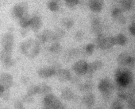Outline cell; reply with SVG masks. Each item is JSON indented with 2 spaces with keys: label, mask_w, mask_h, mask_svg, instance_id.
<instances>
[{
  "label": "cell",
  "mask_w": 135,
  "mask_h": 109,
  "mask_svg": "<svg viewBox=\"0 0 135 109\" xmlns=\"http://www.w3.org/2000/svg\"><path fill=\"white\" fill-rule=\"evenodd\" d=\"M43 104L45 108L59 109L64 108V105L59 98L51 93L46 95L43 100Z\"/></svg>",
  "instance_id": "obj_4"
},
{
  "label": "cell",
  "mask_w": 135,
  "mask_h": 109,
  "mask_svg": "<svg viewBox=\"0 0 135 109\" xmlns=\"http://www.w3.org/2000/svg\"><path fill=\"white\" fill-rule=\"evenodd\" d=\"M103 0H89V6L90 9L94 13H99L103 8Z\"/></svg>",
  "instance_id": "obj_15"
},
{
  "label": "cell",
  "mask_w": 135,
  "mask_h": 109,
  "mask_svg": "<svg viewBox=\"0 0 135 109\" xmlns=\"http://www.w3.org/2000/svg\"><path fill=\"white\" fill-rule=\"evenodd\" d=\"M97 43L99 47L103 50L109 49L115 45L114 37L106 36L102 34L98 35Z\"/></svg>",
  "instance_id": "obj_5"
},
{
  "label": "cell",
  "mask_w": 135,
  "mask_h": 109,
  "mask_svg": "<svg viewBox=\"0 0 135 109\" xmlns=\"http://www.w3.org/2000/svg\"><path fill=\"white\" fill-rule=\"evenodd\" d=\"M47 7L52 12H56L59 8L57 1L55 0H51L47 4Z\"/></svg>",
  "instance_id": "obj_29"
},
{
  "label": "cell",
  "mask_w": 135,
  "mask_h": 109,
  "mask_svg": "<svg viewBox=\"0 0 135 109\" xmlns=\"http://www.w3.org/2000/svg\"><path fill=\"white\" fill-rule=\"evenodd\" d=\"M14 106L15 108H22L23 107V103L19 100H17L15 102L14 104Z\"/></svg>",
  "instance_id": "obj_38"
},
{
  "label": "cell",
  "mask_w": 135,
  "mask_h": 109,
  "mask_svg": "<svg viewBox=\"0 0 135 109\" xmlns=\"http://www.w3.org/2000/svg\"><path fill=\"white\" fill-rule=\"evenodd\" d=\"M12 76L6 73L0 75V85L5 88H9L13 84Z\"/></svg>",
  "instance_id": "obj_11"
},
{
  "label": "cell",
  "mask_w": 135,
  "mask_h": 109,
  "mask_svg": "<svg viewBox=\"0 0 135 109\" xmlns=\"http://www.w3.org/2000/svg\"><path fill=\"white\" fill-rule=\"evenodd\" d=\"M23 101L25 102V103H32L34 102V99L33 97V95H30L27 94L26 95H24V97H23Z\"/></svg>",
  "instance_id": "obj_36"
},
{
  "label": "cell",
  "mask_w": 135,
  "mask_h": 109,
  "mask_svg": "<svg viewBox=\"0 0 135 109\" xmlns=\"http://www.w3.org/2000/svg\"><path fill=\"white\" fill-rule=\"evenodd\" d=\"M0 61L6 68L12 66L14 62L12 59V50L3 48L0 53Z\"/></svg>",
  "instance_id": "obj_6"
},
{
  "label": "cell",
  "mask_w": 135,
  "mask_h": 109,
  "mask_svg": "<svg viewBox=\"0 0 135 109\" xmlns=\"http://www.w3.org/2000/svg\"><path fill=\"white\" fill-rule=\"evenodd\" d=\"M88 68V63L83 61L80 60L75 63L72 66V70L78 75H83L86 74Z\"/></svg>",
  "instance_id": "obj_9"
},
{
  "label": "cell",
  "mask_w": 135,
  "mask_h": 109,
  "mask_svg": "<svg viewBox=\"0 0 135 109\" xmlns=\"http://www.w3.org/2000/svg\"><path fill=\"white\" fill-rule=\"evenodd\" d=\"M37 74L40 77L46 78L56 74V71L53 66H52L49 67H42L39 69L37 72Z\"/></svg>",
  "instance_id": "obj_12"
},
{
  "label": "cell",
  "mask_w": 135,
  "mask_h": 109,
  "mask_svg": "<svg viewBox=\"0 0 135 109\" xmlns=\"http://www.w3.org/2000/svg\"><path fill=\"white\" fill-rule=\"evenodd\" d=\"M27 33V27H22V29L21 31V35L23 36H25L26 35V34Z\"/></svg>",
  "instance_id": "obj_40"
},
{
  "label": "cell",
  "mask_w": 135,
  "mask_h": 109,
  "mask_svg": "<svg viewBox=\"0 0 135 109\" xmlns=\"http://www.w3.org/2000/svg\"><path fill=\"white\" fill-rule=\"evenodd\" d=\"M122 100L118 97V99L114 101L111 104V108L113 109H122L123 108V105L121 102Z\"/></svg>",
  "instance_id": "obj_30"
},
{
  "label": "cell",
  "mask_w": 135,
  "mask_h": 109,
  "mask_svg": "<svg viewBox=\"0 0 135 109\" xmlns=\"http://www.w3.org/2000/svg\"><path fill=\"white\" fill-rule=\"evenodd\" d=\"M44 42H50L54 41V33L50 29H45L41 33Z\"/></svg>",
  "instance_id": "obj_22"
},
{
  "label": "cell",
  "mask_w": 135,
  "mask_h": 109,
  "mask_svg": "<svg viewBox=\"0 0 135 109\" xmlns=\"http://www.w3.org/2000/svg\"><path fill=\"white\" fill-rule=\"evenodd\" d=\"M111 16L112 18L120 24H124L126 22V19L122 13V11L119 8H114L112 10Z\"/></svg>",
  "instance_id": "obj_14"
},
{
  "label": "cell",
  "mask_w": 135,
  "mask_h": 109,
  "mask_svg": "<svg viewBox=\"0 0 135 109\" xmlns=\"http://www.w3.org/2000/svg\"><path fill=\"white\" fill-rule=\"evenodd\" d=\"M95 101V96L93 94L91 93H88L82 97V103L88 107L92 106Z\"/></svg>",
  "instance_id": "obj_18"
},
{
  "label": "cell",
  "mask_w": 135,
  "mask_h": 109,
  "mask_svg": "<svg viewBox=\"0 0 135 109\" xmlns=\"http://www.w3.org/2000/svg\"><path fill=\"white\" fill-rule=\"evenodd\" d=\"M103 66V63L101 61L99 60H97L92 63L88 64V68L86 74H88L89 75H91L97 71L101 69Z\"/></svg>",
  "instance_id": "obj_13"
},
{
  "label": "cell",
  "mask_w": 135,
  "mask_h": 109,
  "mask_svg": "<svg viewBox=\"0 0 135 109\" xmlns=\"http://www.w3.org/2000/svg\"><path fill=\"white\" fill-rule=\"evenodd\" d=\"M95 48L94 45L93 44H88L85 48L86 54L89 55H91L94 52Z\"/></svg>",
  "instance_id": "obj_33"
},
{
  "label": "cell",
  "mask_w": 135,
  "mask_h": 109,
  "mask_svg": "<svg viewBox=\"0 0 135 109\" xmlns=\"http://www.w3.org/2000/svg\"><path fill=\"white\" fill-rule=\"evenodd\" d=\"M50 51L54 53H58L61 50V46L58 42H54L49 48Z\"/></svg>",
  "instance_id": "obj_28"
},
{
  "label": "cell",
  "mask_w": 135,
  "mask_h": 109,
  "mask_svg": "<svg viewBox=\"0 0 135 109\" xmlns=\"http://www.w3.org/2000/svg\"><path fill=\"white\" fill-rule=\"evenodd\" d=\"M114 89V86L111 81L108 78H104L101 80L98 84V90L102 94L105 100H108Z\"/></svg>",
  "instance_id": "obj_3"
},
{
  "label": "cell",
  "mask_w": 135,
  "mask_h": 109,
  "mask_svg": "<svg viewBox=\"0 0 135 109\" xmlns=\"http://www.w3.org/2000/svg\"><path fill=\"white\" fill-rule=\"evenodd\" d=\"M19 19L20 24L22 27H27L30 26L31 18L27 13L24 14Z\"/></svg>",
  "instance_id": "obj_21"
},
{
  "label": "cell",
  "mask_w": 135,
  "mask_h": 109,
  "mask_svg": "<svg viewBox=\"0 0 135 109\" xmlns=\"http://www.w3.org/2000/svg\"><path fill=\"white\" fill-rule=\"evenodd\" d=\"M62 25L66 29H70L74 25V21L70 17H64L61 21Z\"/></svg>",
  "instance_id": "obj_26"
},
{
  "label": "cell",
  "mask_w": 135,
  "mask_h": 109,
  "mask_svg": "<svg viewBox=\"0 0 135 109\" xmlns=\"http://www.w3.org/2000/svg\"><path fill=\"white\" fill-rule=\"evenodd\" d=\"M80 90L84 93H90L93 89V84L90 82H86L82 84L79 87Z\"/></svg>",
  "instance_id": "obj_24"
},
{
  "label": "cell",
  "mask_w": 135,
  "mask_h": 109,
  "mask_svg": "<svg viewBox=\"0 0 135 109\" xmlns=\"http://www.w3.org/2000/svg\"><path fill=\"white\" fill-rule=\"evenodd\" d=\"M61 96L63 100L66 101H71L74 96L73 92L70 90V88L68 87L64 88L62 91Z\"/></svg>",
  "instance_id": "obj_20"
},
{
  "label": "cell",
  "mask_w": 135,
  "mask_h": 109,
  "mask_svg": "<svg viewBox=\"0 0 135 109\" xmlns=\"http://www.w3.org/2000/svg\"><path fill=\"white\" fill-rule=\"evenodd\" d=\"M5 101H7L9 98V88H5L1 96Z\"/></svg>",
  "instance_id": "obj_34"
},
{
  "label": "cell",
  "mask_w": 135,
  "mask_h": 109,
  "mask_svg": "<svg viewBox=\"0 0 135 109\" xmlns=\"http://www.w3.org/2000/svg\"><path fill=\"white\" fill-rule=\"evenodd\" d=\"M52 88L48 85L45 84H42L38 85V93L44 95H47L51 93Z\"/></svg>",
  "instance_id": "obj_25"
},
{
  "label": "cell",
  "mask_w": 135,
  "mask_h": 109,
  "mask_svg": "<svg viewBox=\"0 0 135 109\" xmlns=\"http://www.w3.org/2000/svg\"><path fill=\"white\" fill-rule=\"evenodd\" d=\"M84 38V34L83 32L81 31H78L76 32L74 35V38L76 41L81 42L83 40Z\"/></svg>",
  "instance_id": "obj_35"
},
{
  "label": "cell",
  "mask_w": 135,
  "mask_h": 109,
  "mask_svg": "<svg viewBox=\"0 0 135 109\" xmlns=\"http://www.w3.org/2000/svg\"><path fill=\"white\" fill-rule=\"evenodd\" d=\"M80 0H64L65 4L69 8H73L79 3Z\"/></svg>",
  "instance_id": "obj_32"
},
{
  "label": "cell",
  "mask_w": 135,
  "mask_h": 109,
  "mask_svg": "<svg viewBox=\"0 0 135 109\" xmlns=\"http://www.w3.org/2000/svg\"><path fill=\"white\" fill-rule=\"evenodd\" d=\"M4 89H5V88H4L2 86H1L0 85V97H1V96L2 95V94L3 92V91L4 90Z\"/></svg>",
  "instance_id": "obj_41"
},
{
  "label": "cell",
  "mask_w": 135,
  "mask_h": 109,
  "mask_svg": "<svg viewBox=\"0 0 135 109\" xmlns=\"http://www.w3.org/2000/svg\"><path fill=\"white\" fill-rule=\"evenodd\" d=\"M114 78L117 86H124L132 83L133 80L132 72L127 68H118L114 72Z\"/></svg>",
  "instance_id": "obj_1"
},
{
  "label": "cell",
  "mask_w": 135,
  "mask_h": 109,
  "mask_svg": "<svg viewBox=\"0 0 135 109\" xmlns=\"http://www.w3.org/2000/svg\"><path fill=\"white\" fill-rule=\"evenodd\" d=\"M54 33V42H58L61 38H62L65 35V32L61 28H57L55 30Z\"/></svg>",
  "instance_id": "obj_27"
},
{
  "label": "cell",
  "mask_w": 135,
  "mask_h": 109,
  "mask_svg": "<svg viewBox=\"0 0 135 109\" xmlns=\"http://www.w3.org/2000/svg\"><path fill=\"white\" fill-rule=\"evenodd\" d=\"M38 93V85H32L27 90V94L34 95Z\"/></svg>",
  "instance_id": "obj_31"
},
{
  "label": "cell",
  "mask_w": 135,
  "mask_h": 109,
  "mask_svg": "<svg viewBox=\"0 0 135 109\" xmlns=\"http://www.w3.org/2000/svg\"><path fill=\"white\" fill-rule=\"evenodd\" d=\"M30 26L34 32H37L42 26V21L41 18L38 16H34L31 18Z\"/></svg>",
  "instance_id": "obj_17"
},
{
  "label": "cell",
  "mask_w": 135,
  "mask_h": 109,
  "mask_svg": "<svg viewBox=\"0 0 135 109\" xmlns=\"http://www.w3.org/2000/svg\"><path fill=\"white\" fill-rule=\"evenodd\" d=\"M21 49L22 53L29 58H34L40 52V44L33 39H28L24 41L21 45Z\"/></svg>",
  "instance_id": "obj_2"
},
{
  "label": "cell",
  "mask_w": 135,
  "mask_h": 109,
  "mask_svg": "<svg viewBox=\"0 0 135 109\" xmlns=\"http://www.w3.org/2000/svg\"><path fill=\"white\" fill-rule=\"evenodd\" d=\"M129 29L130 32L131 33L132 35L135 36V23L131 24L129 27Z\"/></svg>",
  "instance_id": "obj_39"
},
{
  "label": "cell",
  "mask_w": 135,
  "mask_h": 109,
  "mask_svg": "<svg viewBox=\"0 0 135 109\" xmlns=\"http://www.w3.org/2000/svg\"><path fill=\"white\" fill-rule=\"evenodd\" d=\"M91 30L94 34L98 35L101 34L102 25L100 21L98 18H94L92 20L91 22Z\"/></svg>",
  "instance_id": "obj_19"
},
{
  "label": "cell",
  "mask_w": 135,
  "mask_h": 109,
  "mask_svg": "<svg viewBox=\"0 0 135 109\" xmlns=\"http://www.w3.org/2000/svg\"><path fill=\"white\" fill-rule=\"evenodd\" d=\"M28 4L26 2H21L15 5L13 8V16L17 18H20L24 14L27 13Z\"/></svg>",
  "instance_id": "obj_8"
},
{
  "label": "cell",
  "mask_w": 135,
  "mask_h": 109,
  "mask_svg": "<svg viewBox=\"0 0 135 109\" xmlns=\"http://www.w3.org/2000/svg\"><path fill=\"white\" fill-rule=\"evenodd\" d=\"M128 100V107L129 108H135V99L133 97H130L127 99Z\"/></svg>",
  "instance_id": "obj_37"
},
{
  "label": "cell",
  "mask_w": 135,
  "mask_h": 109,
  "mask_svg": "<svg viewBox=\"0 0 135 109\" xmlns=\"http://www.w3.org/2000/svg\"><path fill=\"white\" fill-rule=\"evenodd\" d=\"M117 61L118 64L122 67L126 66L132 67L134 64V58L128 54L124 53L120 54L118 56Z\"/></svg>",
  "instance_id": "obj_7"
},
{
  "label": "cell",
  "mask_w": 135,
  "mask_h": 109,
  "mask_svg": "<svg viewBox=\"0 0 135 109\" xmlns=\"http://www.w3.org/2000/svg\"><path fill=\"white\" fill-rule=\"evenodd\" d=\"M114 37L115 45L117 44L121 46H123L127 43V37L123 34L120 33L117 36Z\"/></svg>",
  "instance_id": "obj_23"
},
{
  "label": "cell",
  "mask_w": 135,
  "mask_h": 109,
  "mask_svg": "<svg viewBox=\"0 0 135 109\" xmlns=\"http://www.w3.org/2000/svg\"><path fill=\"white\" fill-rule=\"evenodd\" d=\"M56 75L60 81L66 82L69 81L71 78V73L69 70L64 68H60Z\"/></svg>",
  "instance_id": "obj_16"
},
{
  "label": "cell",
  "mask_w": 135,
  "mask_h": 109,
  "mask_svg": "<svg viewBox=\"0 0 135 109\" xmlns=\"http://www.w3.org/2000/svg\"><path fill=\"white\" fill-rule=\"evenodd\" d=\"M55 1H57V0H55Z\"/></svg>",
  "instance_id": "obj_42"
},
{
  "label": "cell",
  "mask_w": 135,
  "mask_h": 109,
  "mask_svg": "<svg viewBox=\"0 0 135 109\" xmlns=\"http://www.w3.org/2000/svg\"><path fill=\"white\" fill-rule=\"evenodd\" d=\"M14 41V36L11 33L8 32L4 34L1 41L2 45L3 47V48L12 50Z\"/></svg>",
  "instance_id": "obj_10"
}]
</instances>
